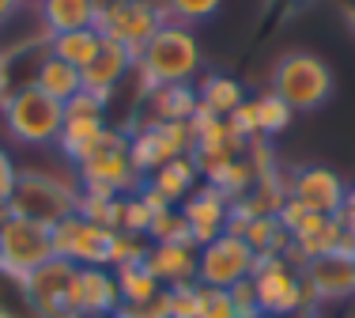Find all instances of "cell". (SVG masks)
<instances>
[{"mask_svg":"<svg viewBox=\"0 0 355 318\" xmlns=\"http://www.w3.org/2000/svg\"><path fill=\"white\" fill-rule=\"evenodd\" d=\"M76 273H80V265L53 254L46 265H38L27 277L31 299H35L42 318H80V307H76Z\"/></svg>","mask_w":355,"mask_h":318,"instance_id":"cell-12","label":"cell"},{"mask_svg":"<svg viewBox=\"0 0 355 318\" xmlns=\"http://www.w3.org/2000/svg\"><path fill=\"white\" fill-rule=\"evenodd\" d=\"M0 318H42V311L31 299L27 277L0 265Z\"/></svg>","mask_w":355,"mask_h":318,"instance_id":"cell-29","label":"cell"},{"mask_svg":"<svg viewBox=\"0 0 355 318\" xmlns=\"http://www.w3.org/2000/svg\"><path fill=\"white\" fill-rule=\"evenodd\" d=\"M227 122H231V125H234V129H239L246 140H257V137H261V125H257V106H253V99H246V103H242V106H239V110H234Z\"/></svg>","mask_w":355,"mask_h":318,"instance_id":"cell-39","label":"cell"},{"mask_svg":"<svg viewBox=\"0 0 355 318\" xmlns=\"http://www.w3.org/2000/svg\"><path fill=\"white\" fill-rule=\"evenodd\" d=\"M219 8H223V0H163L166 19L185 23V27H193V23H208Z\"/></svg>","mask_w":355,"mask_h":318,"instance_id":"cell-33","label":"cell"},{"mask_svg":"<svg viewBox=\"0 0 355 318\" xmlns=\"http://www.w3.org/2000/svg\"><path fill=\"white\" fill-rule=\"evenodd\" d=\"M231 299H234V311L239 318H257L261 315V303H257V292H253V281H239L231 288Z\"/></svg>","mask_w":355,"mask_h":318,"instance_id":"cell-38","label":"cell"},{"mask_svg":"<svg viewBox=\"0 0 355 318\" xmlns=\"http://www.w3.org/2000/svg\"><path fill=\"white\" fill-rule=\"evenodd\" d=\"M287 190H291L295 201H302L318 216H340L344 197H348V182L329 167H299L287 178Z\"/></svg>","mask_w":355,"mask_h":318,"instance_id":"cell-16","label":"cell"},{"mask_svg":"<svg viewBox=\"0 0 355 318\" xmlns=\"http://www.w3.org/2000/svg\"><path fill=\"white\" fill-rule=\"evenodd\" d=\"M23 4H27V0H0V27H8V23L23 12Z\"/></svg>","mask_w":355,"mask_h":318,"instance_id":"cell-42","label":"cell"},{"mask_svg":"<svg viewBox=\"0 0 355 318\" xmlns=\"http://www.w3.org/2000/svg\"><path fill=\"white\" fill-rule=\"evenodd\" d=\"M333 69L325 57L310 53V49H291V53L276 57L272 72H268V91L284 99L295 114H314L333 99Z\"/></svg>","mask_w":355,"mask_h":318,"instance_id":"cell-4","label":"cell"},{"mask_svg":"<svg viewBox=\"0 0 355 318\" xmlns=\"http://www.w3.org/2000/svg\"><path fill=\"white\" fill-rule=\"evenodd\" d=\"M197 106H200L197 83H166V87L148 91L140 122H193Z\"/></svg>","mask_w":355,"mask_h":318,"instance_id":"cell-20","label":"cell"},{"mask_svg":"<svg viewBox=\"0 0 355 318\" xmlns=\"http://www.w3.org/2000/svg\"><path fill=\"white\" fill-rule=\"evenodd\" d=\"M110 242H114V231L80 212L53 228V254L69 258L72 265H106L110 269Z\"/></svg>","mask_w":355,"mask_h":318,"instance_id":"cell-13","label":"cell"},{"mask_svg":"<svg viewBox=\"0 0 355 318\" xmlns=\"http://www.w3.org/2000/svg\"><path fill=\"white\" fill-rule=\"evenodd\" d=\"M197 99H200V106H205L208 114L231 118L250 95H246V87H242V80L227 76V72H208V76L197 80Z\"/></svg>","mask_w":355,"mask_h":318,"instance_id":"cell-24","label":"cell"},{"mask_svg":"<svg viewBox=\"0 0 355 318\" xmlns=\"http://www.w3.org/2000/svg\"><path fill=\"white\" fill-rule=\"evenodd\" d=\"M53 258V228L27 216H0V265L19 277H31L38 265Z\"/></svg>","mask_w":355,"mask_h":318,"instance_id":"cell-9","label":"cell"},{"mask_svg":"<svg viewBox=\"0 0 355 318\" xmlns=\"http://www.w3.org/2000/svg\"><path fill=\"white\" fill-rule=\"evenodd\" d=\"M163 23H166L163 0H98L95 31L106 42H117L137 57Z\"/></svg>","mask_w":355,"mask_h":318,"instance_id":"cell-7","label":"cell"},{"mask_svg":"<svg viewBox=\"0 0 355 318\" xmlns=\"http://www.w3.org/2000/svg\"><path fill=\"white\" fill-rule=\"evenodd\" d=\"M114 318H148V315H144V307H117V311H114Z\"/></svg>","mask_w":355,"mask_h":318,"instance_id":"cell-43","label":"cell"},{"mask_svg":"<svg viewBox=\"0 0 355 318\" xmlns=\"http://www.w3.org/2000/svg\"><path fill=\"white\" fill-rule=\"evenodd\" d=\"M76 307H80V315H114L121 307L114 269L80 265V273H76Z\"/></svg>","mask_w":355,"mask_h":318,"instance_id":"cell-19","label":"cell"},{"mask_svg":"<svg viewBox=\"0 0 355 318\" xmlns=\"http://www.w3.org/2000/svg\"><path fill=\"white\" fill-rule=\"evenodd\" d=\"M144 265L155 273L163 288L197 284V246L193 242H151Z\"/></svg>","mask_w":355,"mask_h":318,"instance_id":"cell-18","label":"cell"},{"mask_svg":"<svg viewBox=\"0 0 355 318\" xmlns=\"http://www.w3.org/2000/svg\"><path fill=\"white\" fill-rule=\"evenodd\" d=\"M103 35H98L95 27H83V31H69V35H53L49 38V53L53 57H61V61H69L76 65V69H87L91 65V57L103 49Z\"/></svg>","mask_w":355,"mask_h":318,"instance_id":"cell-27","label":"cell"},{"mask_svg":"<svg viewBox=\"0 0 355 318\" xmlns=\"http://www.w3.org/2000/svg\"><path fill=\"white\" fill-rule=\"evenodd\" d=\"M95 19H98V0H42L38 4V27L49 38L95 27Z\"/></svg>","mask_w":355,"mask_h":318,"instance_id":"cell-21","label":"cell"},{"mask_svg":"<svg viewBox=\"0 0 355 318\" xmlns=\"http://www.w3.org/2000/svg\"><path fill=\"white\" fill-rule=\"evenodd\" d=\"M253 106H257V125H261V137H280L287 125L295 122V110L284 103L276 91H261L257 99H253Z\"/></svg>","mask_w":355,"mask_h":318,"instance_id":"cell-30","label":"cell"},{"mask_svg":"<svg viewBox=\"0 0 355 318\" xmlns=\"http://www.w3.org/2000/svg\"><path fill=\"white\" fill-rule=\"evenodd\" d=\"M302 281H306V288H310L318 307L355 299V254L336 250V254L314 258V262L302 265Z\"/></svg>","mask_w":355,"mask_h":318,"instance_id":"cell-14","label":"cell"},{"mask_svg":"<svg viewBox=\"0 0 355 318\" xmlns=\"http://www.w3.org/2000/svg\"><path fill=\"white\" fill-rule=\"evenodd\" d=\"M151 216H155V208H151L140 194H129V197H125V212H121V231H132V235H148Z\"/></svg>","mask_w":355,"mask_h":318,"instance_id":"cell-36","label":"cell"},{"mask_svg":"<svg viewBox=\"0 0 355 318\" xmlns=\"http://www.w3.org/2000/svg\"><path fill=\"white\" fill-rule=\"evenodd\" d=\"M148 242H193L189 235V224H185L182 208L166 205L151 216V228H148Z\"/></svg>","mask_w":355,"mask_h":318,"instance_id":"cell-31","label":"cell"},{"mask_svg":"<svg viewBox=\"0 0 355 318\" xmlns=\"http://www.w3.org/2000/svg\"><path fill=\"white\" fill-rule=\"evenodd\" d=\"M132 72H137V53H129V49L117 46V42H103V49H98V53L91 57V65L83 69V91H87V95H98L110 106L117 91L129 83Z\"/></svg>","mask_w":355,"mask_h":318,"instance_id":"cell-17","label":"cell"},{"mask_svg":"<svg viewBox=\"0 0 355 318\" xmlns=\"http://www.w3.org/2000/svg\"><path fill=\"white\" fill-rule=\"evenodd\" d=\"M129 133V152L140 178L155 174L178 156L193 152V122H137Z\"/></svg>","mask_w":355,"mask_h":318,"instance_id":"cell-8","label":"cell"},{"mask_svg":"<svg viewBox=\"0 0 355 318\" xmlns=\"http://www.w3.org/2000/svg\"><path fill=\"white\" fill-rule=\"evenodd\" d=\"M144 182H148V186L155 190V194L163 197L166 205H182V201L189 197V194H193V190H197L205 178H200L197 163H193L189 156H178V159H171L166 167H159L155 174H148Z\"/></svg>","mask_w":355,"mask_h":318,"instance_id":"cell-23","label":"cell"},{"mask_svg":"<svg viewBox=\"0 0 355 318\" xmlns=\"http://www.w3.org/2000/svg\"><path fill=\"white\" fill-rule=\"evenodd\" d=\"M295 318H321V311H302V315H295Z\"/></svg>","mask_w":355,"mask_h":318,"instance_id":"cell-47","label":"cell"},{"mask_svg":"<svg viewBox=\"0 0 355 318\" xmlns=\"http://www.w3.org/2000/svg\"><path fill=\"white\" fill-rule=\"evenodd\" d=\"M72 174H76L83 194L129 197L144 186L137 163H132V152H129V133L114 129V125H110L103 133V140L72 167Z\"/></svg>","mask_w":355,"mask_h":318,"instance_id":"cell-3","label":"cell"},{"mask_svg":"<svg viewBox=\"0 0 355 318\" xmlns=\"http://www.w3.org/2000/svg\"><path fill=\"white\" fill-rule=\"evenodd\" d=\"M0 122L15 144L53 148L64 125V103L49 99L42 87H19L0 99Z\"/></svg>","mask_w":355,"mask_h":318,"instance_id":"cell-5","label":"cell"},{"mask_svg":"<svg viewBox=\"0 0 355 318\" xmlns=\"http://www.w3.org/2000/svg\"><path fill=\"white\" fill-rule=\"evenodd\" d=\"M205 69V49L193 27L166 19L151 35V42L137 57V80L144 87H166V83H197Z\"/></svg>","mask_w":355,"mask_h":318,"instance_id":"cell-1","label":"cell"},{"mask_svg":"<svg viewBox=\"0 0 355 318\" xmlns=\"http://www.w3.org/2000/svg\"><path fill=\"white\" fill-rule=\"evenodd\" d=\"M253 292H257L261 315H280V318H295L302 311H318L314 296H310L302 269L291 265L287 258H257L253 269Z\"/></svg>","mask_w":355,"mask_h":318,"instance_id":"cell-6","label":"cell"},{"mask_svg":"<svg viewBox=\"0 0 355 318\" xmlns=\"http://www.w3.org/2000/svg\"><path fill=\"white\" fill-rule=\"evenodd\" d=\"M253 269H257V254L246 239L231 231L197 250V284H208V288H234L239 281H250Z\"/></svg>","mask_w":355,"mask_h":318,"instance_id":"cell-10","label":"cell"},{"mask_svg":"<svg viewBox=\"0 0 355 318\" xmlns=\"http://www.w3.org/2000/svg\"><path fill=\"white\" fill-rule=\"evenodd\" d=\"M35 87H42L49 99H57V103H69V99H76L83 91V72L76 69V65L49 53L46 61H42V69H38Z\"/></svg>","mask_w":355,"mask_h":318,"instance_id":"cell-25","label":"cell"},{"mask_svg":"<svg viewBox=\"0 0 355 318\" xmlns=\"http://www.w3.org/2000/svg\"><path fill=\"white\" fill-rule=\"evenodd\" d=\"M344 201H348V205H355V182L348 186V197H344Z\"/></svg>","mask_w":355,"mask_h":318,"instance_id":"cell-46","label":"cell"},{"mask_svg":"<svg viewBox=\"0 0 355 318\" xmlns=\"http://www.w3.org/2000/svg\"><path fill=\"white\" fill-rule=\"evenodd\" d=\"M340 15L348 19V27L355 31V0H340Z\"/></svg>","mask_w":355,"mask_h":318,"instance_id":"cell-44","label":"cell"},{"mask_svg":"<svg viewBox=\"0 0 355 318\" xmlns=\"http://www.w3.org/2000/svg\"><path fill=\"white\" fill-rule=\"evenodd\" d=\"M182 216L185 224H189V235H193V246H205V242L219 239L227 231V224H231V197H223L216 186H208V182H200L197 190H193L189 197L182 201Z\"/></svg>","mask_w":355,"mask_h":318,"instance_id":"cell-15","label":"cell"},{"mask_svg":"<svg viewBox=\"0 0 355 318\" xmlns=\"http://www.w3.org/2000/svg\"><path fill=\"white\" fill-rule=\"evenodd\" d=\"M15 174H19V167H0V216L8 212V197H12Z\"/></svg>","mask_w":355,"mask_h":318,"instance_id":"cell-40","label":"cell"},{"mask_svg":"<svg viewBox=\"0 0 355 318\" xmlns=\"http://www.w3.org/2000/svg\"><path fill=\"white\" fill-rule=\"evenodd\" d=\"M0 99H4V57H0Z\"/></svg>","mask_w":355,"mask_h":318,"instance_id":"cell-45","label":"cell"},{"mask_svg":"<svg viewBox=\"0 0 355 318\" xmlns=\"http://www.w3.org/2000/svg\"><path fill=\"white\" fill-rule=\"evenodd\" d=\"M148 235H132V231H114V242H110V269H121V265L144 262L148 258Z\"/></svg>","mask_w":355,"mask_h":318,"instance_id":"cell-34","label":"cell"},{"mask_svg":"<svg viewBox=\"0 0 355 318\" xmlns=\"http://www.w3.org/2000/svg\"><path fill=\"white\" fill-rule=\"evenodd\" d=\"M197 296H200L197 318H239L231 288H208V284H197Z\"/></svg>","mask_w":355,"mask_h":318,"instance_id":"cell-35","label":"cell"},{"mask_svg":"<svg viewBox=\"0 0 355 318\" xmlns=\"http://www.w3.org/2000/svg\"><path fill=\"white\" fill-rule=\"evenodd\" d=\"M80 197H83V190L76 182V174H53V171H42V167H19L12 197H8V212L38 220L46 228H57L61 220L80 212Z\"/></svg>","mask_w":355,"mask_h":318,"instance_id":"cell-2","label":"cell"},{"mask_svg":"<svg viewBox=\"0 0 355 318\" xmlns=\"http://www.w3.org/2000/svg\"><path fill=\"white\" fill-rule=\"evenodd\" d=\"M171 292V318H197L200 296H197V284H178Z\"/></svg>","mask_w":355,"mask_h":318,"instance_id":"cell-37","label":"cell"},{"mask_svg":"<svg viewBox=\"0 0 355 318\" xmlns=\"http://www.w3.org/2000/svg\"><path fill=\"white\" fill-rule=\"evenodd\" d=\"M291 197V190H287V178L280 174V167L268 174H261L257 182L242 194L239 201H231L234 212L246 216V220H257V216H276L284 208V201Z\"/></svg>","mask_w":355,"mask_h":318,"instance_id":"cell-22","label":"cell"},{"mask_svg":"<svg viewBox=\"0 0 355 318\" xmlns=\"http://www.w3.org/2000/svg\"><path fill=\"white\" fill-rule=\"evenodd\" d=\"M121 212H125V197H106V194H83L80 197V216L103 224L110 231H121Z\"/></svg>","mask_w":355,"mask_h":318,"instance_id":"cell-32","label":"cell"},{"mask_svg":"<svg viewBox=\"0 0 355 318\" xmlns=\"http://www.w3.org/2000/svg\"><path fill=\"white\" fill-rule=\"evenodd\" d=\"M27 4H42V0H27Z\"/></svg>","mask_w":355,"mask_h":318,"instance_id":"cell-50","label":"cell"},{"mask_svg":"<svg viewBox=\"0 0 355 318\" xmlns=\"http://www.w3.org/2000/svg\"><path fill=\"white\" fill-rule=\"evenodd\" d=\"M257 318H280V315H257Z\"/></svg>","mask_w":355,"mask_h":318,"instance_id":"cell-49","label":"cell"},{"mask_svg":"<svg viewBox=\"0 0 355 318\" xmlns=\"http://www.w3.org/2000/svg\"><path fill=\"white\" fill-rule=\"evenodd\" d=\"M144 315H148V318H171V292H166V288L159 292V296L144 307Z\"/></svg>","mask_w":355,"mask_h":318,"instance_id":"cell-41","label":"cell"},{"mask_svg":"<svg viewBox=\"0 0 355 318\" xmlns=\"http://www.w3.org/2000/svg\"><path fill=\"white\" fill-rule=\"evenodd\" d=\"M106 110L110 106L103 103V99L87 95V91H80L76 99L64 103V125H61V137H57V152L69 159L72 167L80 163V159L103 140V133L110 129Z\"/></svg>","mask_w":355,"mask_h":318,"instance_id":"cell-11","label":"cell"},{"mask_svg":"<svg viewBox=\"0 0 355 318\" xmlns=\"http://www.w3.org/2000/svg\"><path fill=\"white\" fill-rule=\"evenodd\" d=\"M80 318H114V315H80Z\"/></svg>","mask_w":355,"mask_h":318,"instance_id":"cell-48","label":"cell"},{"mask_svg":"<svg viewBox=\"0 0 355 318\" xmlns=\"http://www.w3.org/2000/svg\"><path fill=\"white\" fill-rule=\"evenodd\" d=\"M114 277H117V296H121L125 307H148L163 292V284L155 281V273L144 262L121 265V269H114Z\"/></svg>","mask_w":355,"mask_h":318,"instance_id":"cell-26","label":"cell"},{"mask_svg":"<svg viewBox=\"0 0 355 318\" xmlns=\"http://www.w3.org/2000/svg\"><path fill=\"white\" fill-rule=\"evenodd\" d=\"M242 239L250 242V250L257 258H284L287 246H291V235L284 231V224L276 220V216H257V220H246Z\"/></svg>","mask_w":355,"mask_h":318,"instance_id":"cell-28","label":"cell"}]
</instances>
